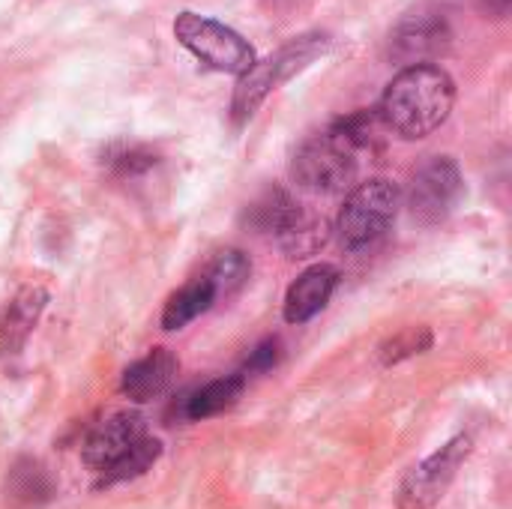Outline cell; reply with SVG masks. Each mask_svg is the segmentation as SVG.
Here are the masks:
<instances>
[{
  "label": "cell",
  "mask_w": 512,
  "mask_h": 509,
  "mask_svg": "<svg viewBox=\"0 0 512 509\" xmlns=\"http://www.w3.org/2000/svg\"><path fill=\"white\" fill-rule=\"evenodd\" d=\"M147 435V423L141 414L135 411H117L105 420H99L84 444H81V459L90 471L102 474L108 465H114L135 441H141Z\"/></svg>",
  "instance_id": "30bf717a"
},
{
  "label": "cell",
  "mask_w": 512,
  "mask_h": 509,
  "mask_svg": "<svg viewBox=\"0 0 512 509\" xmlns=\"http://www.w3.org/2000/svg\"><path fill=\"white\" fill-rule=\"evenodd\" d=\"M462 192H465V183H462V171L456 159L429 156L411 177V189H408L411 216L420 225H438L456 210V204L462 201Z\"/></svg>",
  "instance_id": "ba28073f"
},
{
  "label": "cell",
  "mask_w": 512,
  "mask_h": 509,
  "mask_svg": "<svg viewBox=\"0 0 512 509\" xmlns=\"http://www.w3.org/2000/svg\"><path fill=\"white\" fill-rule=\"evenodd\" d=\"M159 456H162V441L159 438H150V435H144L141 441H135L114 465H108L102 474H99V480H96V486L99 489H108V486H117V483H126V480H135V477H141V474H147L156 462H159Z\"/></svg>",
  "instance_id": "e0dca14e"
},
{
  "label": "cell",
  "mask_w": 512,
  "mask_h": 509,
  "mask_svg": "<svg viewBox=\"0 0 512 509\" xmlns=\"http://www.w3.org/2000/svg\"><path fill=\"white\" fill-rule=\"evenodd\" d=\"M3 495L15 507L33 509L48 504L57 495V483H54V477L48 474V468L42 462H36V459H18L9 468V474H6Z\"/></svg>",
  "instance_id": "5bb4252c"
},
{
  "label": "cell",
  "mask_w": 512,
  "mask_h": 509,
  "mask_svg": "<svg viewBox=\"0 0 512 509\" xmlns=\"http://www.w3.org/2000/svg\"><path fill=\"white\" fill-rule=\"evenodd\" d=\"M474 453L471 435H456L450 444H444L438 453H432L426 462H420L399 486V509H432L453 486L462 465Z\"/></svg>",
  "instance_id": "52a82bcc"
},
{
  "label": "cell",
  "mask_w": 512,
  "mask_h": 509,
  "mask_svg": "<svg viewBox=\"0 0 512 509\" xmlns=\"http://www.w3.org/2000/svg\"><path fill=\"white\" fill-rule=\"evenodd\" d=\"M450 39H453V30H450L447 15L435 6H420L393 27L390 54L393 60L405 66H420V63H432L435 57H441L450 48Z\"/></svg>",
  "instance_id": "9c48e42d"
},
{
  "label": "cell",
  "mask_w": 512,
  "mask_h": 509,
  "mask_svg": "<svg viewBox=\"0 0 512 509\" xmlns=\"http://www.w3.org/2000/svg\"><path fill=\"white\" fill-rule=\"evenodd\" d=\"M360 147L348 141L336 126L309 138L291 162V177L309 192H342L357 180Z\"/></svg>",
  "instance_id": "3957f363"
},
{
  "label": "cell",
  "mask_w": 512,
  "mask_h": 509,
  "mask_svg": "<svg viewBox=\"0 0 512 509\" xmlns=\"http://www.w3.org/2000/svg\"><path fill=\"white\" fill-rule=\"evenodd\" d=\"M327 45H330L327 36L309 33V36H300V39H294L291 45H285V48L276 51L273 57L255 63L249 72H243L240 81H237L234 99H231L234 120L243 123L246 117H252L255 108L267 99L270 90H276L279 84H285V81H288L291 75H297L303 66H309L318 54H324Z\"/></svg>",
  "instance_id": "277c9868"
},
{
  "label": "cell",
  "mask_w": 512,
  "mask_h": 509,
  "mask_svg": "<svg viewBox=\"0 0 512 509\" xmlns=\"http://www.w3.org/2000/svg\"><path fill=\"white\" fill-rule=\"evenodd\" d=\"M432 342H435V336H432L429 327L402 330V333H396L393 339H387V342L378 348V363H381L384 369L399 366V363H405V360H411V357H417V354H426V351L432 348Z\"/></svg>",
  "instance_id": "d6986e66"
},
{
  "label": "cell",
  "mask_w": 512,
  "mask_h": 509,
  "mask_svg": "<svg viewBox=\"0 0 512 509\" xmlns=\"http://www.w3.org/2000/svg\"><path fill=\"white\" fill-rule=\"evenodd\" d=\"M156 165V156L150 153V150H144V147H123L120 153H114L111 159H108V168L117 174V177H138V174H147L150 168Z\"/></svg>",
  "instance_id": "ffe728a7"
},
{
  "label": "cell",
  "mask_w": 512,
  "mask_h": 509,
  "mask_svg": "<svg viewBox=\"0 0 512 509\" xmlns=\"http://www.w3.org/2000/svg\"><path fill=\"white\" fill-rule=\"evenodd\" d=\"M174 36L183 48H189L204 66H210L216 72L243 75L255 66L252 45L240 33H234L231 27H225L213 18L183 12L174 21Z\"/></svg>",
  "instance_id": "8992f818"
},
{
  "label": "cell",
  "mask_w": 512,
  "mask_h": 509,
  "mask_svg": "<svg viewBox=\"0 0 512 509\" xmlns=\"http://www.w3.org/2000/svg\"><path fill=\"white\" fill-rule=\"evenodd\" d=\"M249 273H252L249 258H246L240 249H225V252H219V255L210 261V267H207V276H204V279H210V282H213L216 294H234L237 288H243V285H246Z\"/></svg>",
  "instance_id": "ac0fdd59"
},
{
  "label": "cell",
  "mask_w": 512,
  "mask_h": 509,
  "mask_svg": "<svg viewBox=\"0 0 512 509\" xmlns=\"http://www.w3.org/2000/svg\"><path fill=\"white\" fill-rule=\"evenodd\" d=\"M246 225L255 234L276 237L279 246L291 258H306L315 249H321L327 240L324 222L303 213V207L291 198V192H285L279 186L267 189L258 201H252L246 207Z\"/></svg>",
  "instance_id": "7a4b0ae2"
},
{
  "label": "cell",
  "mask_w": 512,
  "mask_h": 509,
  "mask_svg": "<svg viewBox=\"0 0 512 509\" xmlns=\"http://www.w3.org/2000/svg\"><path fill=\"white\" fill-rule=\"evenodd\" d=\"M336 285H339V270L330 264H315L306 273H300L285 294V309H282L285 321L288 324L312 321L330 303Z\"/></svg>",
  "instance_id": "8fae6325"
},
{
  "label": "cell",
  "mask_w": 512,
  "mask_h": 509,
  "mask_svg": "<svg viewBox=\"0 0 512 509\" xmlns=\"http://www.w3.org/2000/svg\"><path fill=\"white\" fill-rule=\"evenodd\" d=\"M282 360V342L279 339H264L249 357H246V366H243V375L249 381V375H264L270 369H276Z\"/></svg>",
  "instance_id": "44dd1931"
},
{
  "label": "cell",
  "mask_w": 512,
  "mask_h": 509,
  "mask_svg": "<svg viewBox=\"0 0 512 509\" xmlns=\"http://www.w3.org/2000/svg\"><path fill=\"white\" fill-rule=\"evenodd\" d=\"M246 390V375L243 372H234V375H222L216 381H207L204 387L192 390L183 405H180V417L186 420H210V417H219L225 411H231L240 396Z\"/></svg>",
  "instance_id": "9a60e30c"
},
{
  "label": "cell",
  "mask_w": 512,
  "mask_h": 509,
  "mask_svg": "<svg viewBox=\"0 0 512 509\" xmlns=\"http://www.w3.org/2000/svg\"><path fill=\"white\" fill-rule=\"evenodd\" d=\"M45 303H48V294L42 288H24L0 309V354L3 357H12L24 348Z\"/></svg>",
  "instance_id": "4fadbf2b"
},
{
  "label": "cell",
  "mask_w": 512,
  "mask_h": 509,
  "mask_svg": "<svg viewBox=\"0 0 512 509\" xmlns=\"http://www.w3.org/2000/svg\"><path fill=\"white\" fill-rule=\"evenodd\" d=\"M216 288H213V282L210 279H195V282H189V285H183L177 294H171L168 297V303H165V309H162V327L168 330V333H174V330H183L186 324H192L198 315H204L213 303H216Z\"/></svg>",
  "instance_id": "2e32d148"
},
{
  "label": "cell",
  "mask_w": 512,
  "mask_h": 509,
  "mask_svg": "<svg viewBox=\"0 0 512 509\" xmlns=\"http://www.w3.org/2000/svg\"><path fill=\"white\" fill-rule=\"evenodd\" d=\"M477 3L483 6V12H489V15H495V18H504L512 6V0H477Z\"/></svg>",
  "instance_id": "7402d4cb"
},
{
  "label": "cell",
  "mask_w": 512,
  "mask_h": 509,
  "mask_svg": "<svg viewBox=\"0 0 512 509\" xmlns=\"http://www.w3.org/2000/svg\"><path fill=\"white\" fill-rule=\"evenodd\" d=\"M453 102H456L453 78L435 63H420V66H405L387 84L378 114L390 132L414 141L444 126L453 111Z\"/></svg>",
  "instance_id": "6da1fadb"
},
{
  "label": "cell",
  "mask_w": 512,
  "mask_h": 509,
  "mask_svg": "<svg viewBox=\"0 0 512 509\" xmlns=\"http://www.w3.org/2000/svg\"><path fill=\"white\" fill-rule=\"evenodd\" d=\"M177 357L168 348H153L150 354H144L141 360H135L123 378H120V393L138 405L159 399L162 393H168V387L177 378Z\"/></svg>",
  "instance_id": "7c38bea8"
},
{
  "label": "cell",
  "mask_w": 512,
  "mask_h": 509,
  "mask_svg": "<svg viewBox=\"0 0 512 509\" xmlns=\"http://www.w3.org/2000/svg\"><path fill=\"white\" fill-rule=\"evenodd\" d=\"M399 213V189L390 180H366L351 189L345 198L339 219H336V234L345 249L357 252L372 246L387 234Z\"/></svg>",
  "instance_id": "5b68a950"
}]
</instances>
